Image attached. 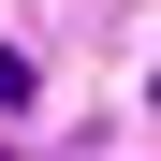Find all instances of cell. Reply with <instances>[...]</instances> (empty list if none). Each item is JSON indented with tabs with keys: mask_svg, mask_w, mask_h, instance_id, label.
I'll use <instances>...</instances> for the list:
<instances>
[{
	"mask_svg": "<svg viewBox=\"0 0 161 161\" xmlns=\"http://www.w3.org/2000/svg\"><path fill=\"white\" fill-rule=\"evenodd\" d=\"M30 88H44V73H30V44H0V117H15Z\"/></svg>",
	"mask_w": 161,
	"mask_h": 161,
	"instance_id": "obj_1",
	"label": "cell"
},
{
	"mask_svg": "<svg viewBox=\"0 0 161 161\" xmlns=\"http://www.w3.org/2000/svg\"><path fill=\"white\" fill-rule=\"evenodd\" d=\"M0 161H15V132H0Z\"/></svg>",
	"mask_w": 161,
	"mask_h": 161,
	"instance_id": "obj_2",
	"label": "cell"
}]
</instances>
